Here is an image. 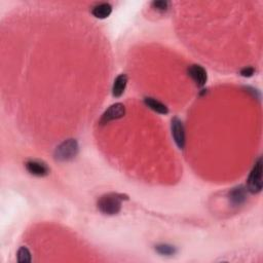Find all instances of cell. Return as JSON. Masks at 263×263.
Instances as JSON below:
<instances>
[{
	"instance_id": "cell-4",
	"label": "cell",
	"mask_w": 263,
	"mask_h": 263,
	"mask_svg": "<svg viewBox=\"0 0 263 263\" xmlns=\"http://www.w3.org/2000/svg\"><path fill=\"white\" fill-rule=\"evenodd\" d=\"M171 130L175 143H176L179 149H184L186 140H185V129H184L182 121L177 117H174L171 121Z\"/></svg>"
},
{
	"instance_id": "cell-12",
	"label": "cell",
	"mask_w": 263,
	"mask_h": 263,
	"mask_svg": "<svg viewBox=\"0 0 263 263\" xmlns=\"http://www.w3.org/2000/svg\"><path fill=\"white\" fill-rule=\"evenodd\" d=\"M155 251L163 256H172L177 253L176 247L172 246V245L168 244H160L155 246Z\"/></svg>"
},
{
	"instance_id": "cell-3",
	"label": "cell",
	"mask_w": 263,
	"mask_h": 263,
	"mask_svg": "<svg viewBox=\"0 0 263 263\" xmlns=\"http://www.w3.org/2000/svg\"><path fill=\"white\" fill-rule=\"evenodd\" d=\"M247 189L250 194L257 195L262 190V159L259 157L254 164L247 180Z\"/></svg>"
},
{
	"instance_id": "cell-9",
	"label": "cell",
	"mask_w": 263,
	"mask_h": 263,
	"mask_svg": "<svg viewBox=\"0 0 263 263\" xmlns=\"http://www.w3.org/2000/svg\"><path fill=\"white\" fill-rule=\"evenodd\" d=\"M127 83H128V76L126 74L118 75L115 78V83H113V86H112L113 97H115V98L121 97L122 94L125 93Z\"/></svg>"
},
{
	"instance_id": "cell-8",
	"label": "cell",
	"mask_w": 263,
	"mask_h": 263,
	"mask_svg": "<svg viewBox=\"0 0 263 263\" xmlns=\"http://www.w3.org/2000/svg\"><path fill=\"white\" fill-rule=\"evenodd\" d=\"M248 197V189L244 186L234 187L230 192V203L233 206H241L246 203Z\"/></svg>"
},
{
	"instance_id": "cell-14",
	"label": "cell",
	"mask_w": 263,
	"mask_h": 263,
	"mask_svg": "<svg viewBox=\"0 0 263 263\" xmlns=\"http://www.w3.org/2000/svg\"><path fill=\"white\" fill-rule=\"evenodd\" d=\"M152 6L156 11L165 12L169 8V2L168 1H154L152 2Z\"/></svg>"
},
{
	"instance_id": "cell-1",
	"label": "cell",
	"mask_w": 263,
	"mask_h": 263,
	"mask_svg": "<svg viewBox=\"0 0 263 263\" xmlns=\"http://www.w3.org/2000/svg\"><path fill=\"white\" fill-rule=\"evenodd\" d=\"M122 199H129L127 196L119 195V194H107L102 196L98 203L97 207L99 211L107 216L116 215L120 212L121 210V203Z\"/></svg>"
},
{
	"instance_id": "cell-5",
	"label": "cell",
	"mask_w": 263,
	"mask_h": 263,
	"mask_svg": "<svg viewBox=\"0 0 263 263\" xmlns=\"http://www.w3.org/2000/svg\"><path fill=\"white\" fill-rule=\"evenodd\" d=\"M125 115H126V108L124 104H121V103L113 104L104 112V115L101 117L100 124L102 125L108 124V122H110L111 120H115V119L124 117Z\"/></svg>"
},
{
	"instance_id": "cell-2",
	"label": "cell",
	"mask_w": 263,
	"mask_h": 263,
	"mask_svg": "<svg viewBox=\"0 0 263 263\" xmlns=\"http://www.w3.org/2000/svg\"><path fill=\"white\" fill-rule=\"evenodd\" d=\"M80 151V146L75 139H68L61 143L55 150V160L57 162H69L75 159Z\"/></svg>"
},
{
	"instance_id": "cell-11",
	"label": "cell",
	"mask_w": 263,
	"mask_h": 263,
	"mask_svg": "<svg viewBox=\"0 0 263 263\" xmlns=\"http://www.w3.org/2000/svg\"><path fill=\"white\" fill-rule=\"evenodd\" d=\"M112 13V6L109 4V3H100L98 5H96L93 11H92V14L95 17H97V19H106V17H108Z\"/></svg>"
},
{
	"instance_id": "cell-6",
	"label": "cell",
	"mask_w": 263,
	"mask_h": 263,
	"mask_svg": "<svg viewBox=\"0 0 263 263\" xmlns=\"http://www.w3.org/2000/svg\"><path fill=\"white\" fill-rule=\"evenodd\" d=\"M26 170L31 175L36 177H45L48 176L49 173V168L46 163L37 160H31L26 163Z\"/></svg>"
},
{
	"instance_id": "cell-10",
	"label": "cell",
	"mask_w": 263,
	"mask_h": 263,
	"mask_svg": "<svg viewBox=\"0 0 263 263\" xmlns=\"http://www.w3.org/2000/svg\"><path fill=\"white\" fill-rule=\"evenodd\" d=\"M144 103L148 108H150L156 113H160V115H168L169 113V108L165 106V105L159 100H156L151 97H146L144 99Z\"/></svg>"
},
{
	"instance_id": "cell-7",
	"label": "cell",
	"mask_w": 263,
	"mask_h": 263,
	"mask_svg": "<svg viewBox=\"0 0 263 263\" xmlns=\"http://www.w3.org/2000/svg\"><path fill=\"white\" fill-rule=\"evenodd\" d=\"M188 75L198 86H204L208 81L207 71L199 65H191L188 68Z\"/></svg>"
},
{
	"instance_id": "cell-15",
	"label": "cell",
	"mask_w": 263,
	"mask_h": 263,
	"mask_svg": "<svg viewBox=\"0 0 263 263\" xmlns=\"http://www.w3.org/2000/svg\"><path fill=\"white\" fill-rule=\"evenodd\" d=\"M254 73H255V69H254L253 67H245L241 70V72H240V74L243 77H251L254 75Z\"/></svg>"
},
{
	"instance_id": "cell-13",
	"label": "cell",
	"mask_w": 263,
	"mask_h": 263,
	"mask_svg": "<svg viewBox=\"0 0 263 263\" xmlns=\"http://www.w3.org/2000/svg\"><path fill=\"white\" fill-rule=\"evenodd\" d=\"M32 260L31 253L28 248L21 247L17 251V261L20 263H30Z\"/></svg>"
}]
</instances>
